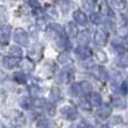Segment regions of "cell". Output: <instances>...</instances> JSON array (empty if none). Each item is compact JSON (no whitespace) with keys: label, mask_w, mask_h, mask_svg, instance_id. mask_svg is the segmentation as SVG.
<instances>
[{"label":"cell","mask_w":128,"mask_h":128,"mask_svg":"<svg viewBox=\"0 0 128 128\" xmlns=\"http://www.w3.org/2000/svg\"><path fill=\"white\" fill-rule=\"evenodd\" d=\"M61 114H62V116H64L68 120H75L78 117L76 109L73 106H70V104L63 106L62 108H61Z\"/></svg>","instance_id":"obj_1"},{"label":"cell","mask_w":128,"mask_h":128,"mask_svg":"<svg viewBox=\"0 0 128 128\" xmlns=\"http://www.w3.org/2000/svg\"><path fill=\"white\" fill-rule=\"evenodd\" d=\"M14 37H15V42L18 43L19 45H22V46H27L28 45V35H27V33L22 28L16 29Z\"/></svg>","instance_id":"obj_2"},{"label":"cell","mask_w":128,"mask_h":128,"mask_svg":"<svg viewBox=\"0 0 128 128\" xmlns=\"http://www.w3.org/2000/svg\"><path fill=\"white\" fill-rule=\"evenodd\" d=\"M46 34L51 38H58L60 35L63 34V29L60 25L58 24H51L46 27Z\"/></svg>","instance_id":"obj_3"},{"label":"cell","mask_w":128,"mask_h":128,"mask_svg":"<svg viewBox=\"0 0 128 128\" xmlns=\"http://www.w3.org/2000/svg\"><path fill=\"white\" fill-rule=\"evenodd\" d=\"M19 63V58H16V56L11 55V56H4L2 58V66L4 68H8V70H11V68L18 66Z\"/></svg>","instance_id":"obj_4"},{"label":"cell","mask_w":128,"mask_h":128,"mask_svg":"<svg viewBox=\"0 0 128 128\" xmlns=\"http://www.w3.org/2000/svg\"><path fill=\"white\" fill-rule=\"evenodd\" d=\"M75 55L78 56V58L81 61L86 60V58L91 56V51L89 47H86V45H80V47H78L75 50Z\"/></svg>","instance_id":"obj_5"},{"label":"cell","mask_w":128,"mask_h":128,"mask_svg":"<svg viewBox=\"0 0 128 128\" xmlns=\"http://www.w3.org/2000/svg\"><path fill=\"white\" fill-rule=\"evenodd\" d=\"M73 19L75 20L76 24L81 25V26H86V25L88 24V17H86V14L81 10H75L74 12H73Z\"/></svg>","instance_id":"obj_6"},{"label":"cell","mask_w":128,"mask_h":128,"mask_svg":"<svg viewBox=\"0 0 128 128\" xmlns=\"http://www.w3.org/2000/svg\"><path fill=\"white\" fill-rule=\"evenodd\" d=\"M10 29L11 26L10 25H2L1 27V44L6 45L9 40V37H10Z\"/></svg>","instance_id":"obj_7"},{"label":"cell","mask_w":128,"mask_h":128,"mask_svg":"<svg viewBox=\"0 0 128 128\" xmlns=\"http://www.w3.org/2000/svg\"><path fill=\"white\" fill-rule=\"evenodd\" d=\"M89 100L93 107H100L102 104V97L99 92H91L89 94Z\"/></svg>","instance_id":"obj_8"},{"label":"cell","mask_w":128,"mask_h":128,"mask_svg":"<svg viewBox=\"0 0 128 128\" xmlns=\"http://www.w3.org/2000/svg\"><path fill=\"white\" fill-rule=\"evenodd\" d=\"M93 40H94V43L99 46H104L107 43V35L101 30L96 32L94 36H93Z\"/></svg>","instance_id":"obj_9"},{"label":"cell","mask_w":128,"mask_h":128,"mask_svg":"<svg viewBox=\"0 0 128 128\" xmlns=\"http://www.w3.org/2000/svg\"><path fill=\"white\" fill-rule=\"evenodd\" d=\"M56 40H58V45L60 47H62V48H64V50H70L71 47H72V43H71V40H68V37H65L63 34L58 36Z\"/></svg>","instance_id":"obj_10"},{"label":"cell","mask_w":128,"mask_h":128,"mask_svg":"<svg viewBox=\"0 0 128 128\" xmlns=\"http://www.w3.org/2000/svg\"><path fill=\"white\" fill-rule=\"evenodd\" d=\"M110 114H111V107L109 104H101L99 107V110H98L99 117L106 119V118H108V116H110Z\"/></svg>","instance_id":"obj_11"},{"label":"cell","mask_w":128,"mask_h":128,"mask_svg":"<svg viewBox=\"0 0 128 128\" xmlns=\"http://www.w3.org/2000/svg\"><path fill=\"white\" fill-rule=\"evenodd\" d=\"M20 66H22V68L24 71H26V72H32V71L34 70V63L32 62L30 58H24V60L20 62Z\"/></svg>","instance_id":"obj_12"},{"label":"cell","mask_w":128,"mask_h":128,"mask_svg":"<svg viewBox=\"0 0 128 128\" xmlns=\"http://www.w3.org/2000/svg\"><path fill=\"white\" fill-rule=\"evenodd\" d=\"M11 118H12V122H15V125H18V126H20V125L24 124V117H22V112H19V111L15 110L11 112Z\"/></svg>","instance_id":"obj_13"},{"label":"cell","mask_w":128,"mask_h":128,"mask_svg":"<svg viewBox=\"0 0 128 128\" xmlns=\"http://www.w3.org/2000/svg\"><path fill=\"white\" fill-rule=\"evenodd\" d=\"M14 80L18 84H25L27 82V76L24 72H15L14 73Z\"/></svg>","instance_id":"obj_14"},{"label":"cell","mask_w":128,"mask_h":128,"mask_svg":"<svg viewBox=\"0 0 128 128\" xmlns=\"http://www.w3.org/2000/svg\"><path fill=\"white\" fill-rule=\"evenodd\" d=\"M19 104L22 109H29L34 104V101L29 97H22L19 100Z\"/></svg>","instance_id":"obj_15"},{"label":"cell","mask_w":128,"mask_h":128,"mask_svg":"<svg viewBox=\"0 0 128 128\" xmlns=\"http://www.w3.org/2000/svg\"><path fill=\"white\" fill-rule=\"evenodd\" d=\"M96 72H97L98 79L101 80V81H106V80L108 79V72H107L106 68H102V66H98V68H96Z\"/></svg>","instance_id":"obj_16"},{"label":"cell","mask_w":128,"mask_h":128,"mask_svg":"<svg viewBox=\"0 0 128 128\" xmlns=\"http://www.w3.org/2000/svg\"><path fill=\"white\" fill-rule=\"evenodd\" d=\"M45 14H46L47 16H50V17H52V18H58V11H56L55 7L52 6V4H47V6L45 7Z\"/></svg>","instance_id":"obj_17"},{"label":"cell","mask_w":128,"mask_h":128,"mask_svg":"<svg viewBox=\"0 0 128 128\" xmlns=\"http://www.w3.org/2000/svg\"><path fill=\"white\" fill-rule=\"evenodd\" d=\"M61 98V92L58 88H53L51 90V93H50V99H51L52 102H56L58 101Z\"/></svg>","instance_id":"obj_18"},{"label":"cell","mask_w":128,"mask_h":128,"mask_svg":"<svg viewBox=\"0 0 128 128\" xmlns=\"http://www.w3.org/2000/svg\"><path fill=\"white\" fill-rule=\"evenodd\" d=\"M80 91H81L82 94H90L91 92V84L89 82H80Z\"/></svg>","instance_id":"obj_19"},{"label":"cell","mask_w":128,"mask_h":128,"mask_svg":"<svg viewBox=\"0 0 128 128\" xmlns=\"http://www.w3.org/2000/svg\"><path fill=\"white\" fill-rule=\"evenodd\" d=\"M112 104L115 106V108H117V109H125L126 108V106H127L126 101H125L122 98H120V97L115 98L114 101H112Z\"/></svg>","instance_id":"obj_20"},{"label":"cell","mask_w":128,"mask_h":128,"mask_svg":"<svg viewBox=\"0 0 128 128\" xmlns=\"http://www.w3.org/2000/svg\"><path fill=\"white\" fill-rule=\"evenodd\" d=\"M28 55H29V58H35L36 60H38V58H42V48L34 46V48L29 51Z\"/></svg>","instance_id":"obj_21"},{"label":"cell","mask_w":128,"mask_h":128,"mask_svg":"<svg viewBox=\"0 0 128 128\" xmlns=\"http://www.w3.org/2000/svg\"><path fill=\"white\" fill-rule=\"evenodd\" d=\"M89 34L88 32H82L81 34H79V38H78V42L80 45H86L89 43Z\"/></svg>","instance_id":"obj_22"},{"label":"cell","mask_w":128,"mask_h":128,"mask_svg":"<svg viewBox=\"0 0 128 128\" xmlns=\"http://www.w3.org/2000/svg\"><path fill=\"white\" fill-rule=\"evenodd\" d=\"M68 32L70 34V36H72V37H75V36L79 35V29H78L76 25H74L73 22L68 24Z\"/></svg>","instance_id":"obj_23"},{"label":"cell","mask_w":128,"mask_h":128,"mask_svg":"<svg viewBox=\"0 0 128 128\" xmlns=\"http://www.w3.org/2000/svg\"><path fill=\"white\" fill-rule=\"evenodd\" d=\"M9 53H10V55H14V56H16V58H20L22 56V50L18 46H10Z\"/></svg>","instance_id":"obj_24"},{"label":"cell","mask_w":128,"mask_h":128,"mask_svg":"<svg viewBox=\"0 0 128 128\" xmlns=\"http://www.w3.org/2000/svg\"><path fill=\"white\" fill-rule=\"evenodd\" d=\"M82 4H83L84 9L89 11H92L96 7V2L94 0H82Z\"/></svg>","instance_id":"obj_25"},{"label":"cell","mask_w":128,"mask_h":128,"mask_svg":"<svg viewBox=\"0 0 128 128\" xmlns=\"http://www.w3.org/2000/svg\"><path fill=\"white\" fill-rule=\"evenodd\" d=\"M81 93L80 91V84L79 83H72V86H70V94L72 97H76Z\"/></svg>","instance_id":"obj_26"},{"label":"cell","mask_w":128,"mask_h":128,"mask_svg":"<svg viewBox=\"0 0 128 128\" xmlns=\"http://www.w3.org/2000/svg\"><path fill=\"white\" fill-rule=\"evenodd\" d=\"M91 102L89 99H86V97H82L81 100H80V107H81V109H83V110H89V109L91 108Z\"/></svg>","instance_id":"obj_27"},{"label":"cell","mask_w":128,"mask_h":128,"mask_svg":"<svg viewBox=\"0 0 128 128\" xmlns=\"http://www.w3.org/2000/svg\"><path fill=\"white\" fill-rule=\"evenodd\" d=\"M58 62L62 64H68L71 63V58L68 56V53H61L58 55Z\"/></svg>","instance_id":"obj_28"},{"label":"cell","mask_w":128,"mask_h":128,"mask_svg":"<svg viewBox=\"0 0 128 128\" xmlns=\"http://www.w3.org/2000/svg\"><path fill=\"white\" fill-rule=\"evenodd\" d=\"M45 108H46V112L50 116H54L55 115V106H54V102H46L45 104Z\"/></svg>","instance_id":"obj_29"},{"label":"cell","mask_w":128,"mask_h":128,"mask_svg":"<svg viewBox=\"0 0 128 128\" xmlns=\"http://www.w3.org/2000/svg\"><path fill=\"white\" fill-rule=\"evenodd\" d=\"M90 20L93 24L98 25L101 22V16H100L99 12H93V14H91V16H90Z\"/></svg>","instance_id":"obj_30"},{"label":"cell","mask_w":128,"mask_h":128,"mask_svg":"<svg viewBox=\"0 0 128 128\" xmlns=\"http://www.w3.org/2000/svg\"><path fill=\"white\" fill-rule=\"evenodd\" d=\"M97 58H98V61H99L100 63L107 62V55H106V53H104V51H101V50H99V51L97 52Z\"/></svg>","instance_id":"obj_31"},{"label":"cell","mask_w":128,"mask_h":128,"mask_svg":"<svg viewBox=\"0 0 128 128\" xmlns=\"http://www.w3.org/2000/svg\"><path fill=\"white\" fill-rule=\"evenodd\" d=\"M112 2L116 6V8L119 9V10H122L126 7V1L125 0H112Z\"/></svg>","instance_id":"obj_32"},{"label":"cell","mask_w":128,"mask_h":128,"mask_svg":"<svg viewBox=\"0 0 128 128\" xmlns=\"http://www.w3.org/2000/svg\"><path fill=\"white\" fill-rule=\"evenodd\" d=\"M82 63H83V68H92L93 65H94L93 60H92V58H90L83 60V61H82Z\"/></svg>","instance_id":"obj_33"},{"label":"cell","mask_w":128,"mask_h":128,"mask_svg":"<svg viewBox=\"0 0 128 128\" xmlns=\"http://www.w3.org/2000/svg\"><path fill=\"white\" fill-rule=\"evenodd\" d=\"M38 28L40 27L37 26V25H32V26H29V33H30V35L33 36V37H36V36L38 35Z\"/></svg>","instance_id":"obj_34"},{"label":"cell","mask_w":128,"mask_h":128,"mask_svg":"<svg viewBox=\"0 0 128 128\" xmlns=\"http://www.w3.org/2000/svg\"><path fill=\"white\" fill-rule=\"evenodd\" d=\"M70 8H71L70 1H63L62 4H61V9H62V11L64 14H66L68 11H70Z\"/></svg>","instance_id":"obj_35"},{"label":"cell","mask_w":128,"mask_h":128,"mask_svg":"<svg viewBox=\"0 0 128 128\" xmlns=\"http://www.w3.org/2000/svg\"><path fill=\"white\" fill-rule=\"evenodd\" d=\"M45 104H46V101L42 98H37L34 100V106L36 107H45Z\"/></svg>","instance_id":"obj_36"},{"label":"cell","mask_w":128,"mask_h":128,"mask_svg":"<svg viewBox=\"0 0 128 128\" xmlns=\"http://www.w3.org/2000/svg\"><path fill=\"white\" fill-rule=\"evenodd\" d=\"M118 64L122 66H127L128 65V56H125V55L120 56L119 60H118Z\"/></svg>","instance_id":"obj_37"},{"label":"cell","mask_w":128,"mask_h":128,"mask_svg":"<svg viewBox=\"0 0 128 128\" xmlns=\"http://www.w3.org/2000/svg\"><path fill=\"white\" fill-rule=\"evenodd\" d=\"M27 2H28V4L34 9V10H36V9H40V4H38L37 0H27Z\"/></svg>","instance_id":"obj_38"},{"label":"cell","mask_w":128,"mask_h":128,"mask_svg":"<svg viewBox=\"0 0 128 128\" xmlns=\"http://www.w3.org/2000/svg\"><path fill=\"white\" fill-rule=\"evenodd\" d=\"M28 90H29V92L32 93V94H37L38 92H40V88H38L36 84H32V86H29V88H28Z\"/></svg>","instance_id":"obj_39"},{"label":"cell","mask_w":128,"mask_h":128,"mask_svg":"<svg viewBox=\"0 0 128 128\" xmlns=\"http://www.w3.org/2000/svg\"><path fill=\"white\" fill-rule=\"evenodd\" d=\"M110 122L112 125H119V124H122V118L120 117V116H115V117L111 119Z\"/></svg>","instance_id":"obj_40"},{"label":"cell","mask_w":128,"mask_h":128,"mask_svg":"<svg viewBox=\"0 0 128 128\" xmlns=\"http://www.w3.org/2000/svg\"><path fill=\"white\" fill-rule=\"evenodd\" d=\"M37 26L40 27V29H46V25H45V22L43 18H40V19L37 20Z\"/></svg>","instance_id":"obj_41"},{"label":"cell","mask_w":128,"mask_h":128,"mask_svg":"<svg viewBox=\"0 0 128 128\" xmlns=\"http://www.w3.org/2000/svg\"><path fill=\"white\" fill-rule=\"evenodd\" d=\"M120 91L122 93H127L128 92V82H122L120 86Z\"/></svg>","instance_id":"obj_42"}]
</instances>
